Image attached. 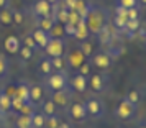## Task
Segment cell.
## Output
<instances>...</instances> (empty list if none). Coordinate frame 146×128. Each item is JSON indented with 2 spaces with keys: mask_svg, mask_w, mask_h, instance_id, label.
<instances>
[{
  "mask_svg": "<svg viewBox=\"0 0 146 128\" xmlns=\"http://www.w3.org/2000/svg\"><path fill=\"white\" fill-rule=\"evenodd\" d=\"M84 21H86V25H87L89 33H95L97 34L100 30L107 25V17H105V13H104L102 10H99V8L94 10V8L90 7L87 17L84 18Z\"/></svg>",
  "mask_w": 146,
  "mask_h": 128,
  "instance_id": "1",
  "label": "cell"
},
{
  "mask_svg": "<svg viewBox=\"0 0 146 128\" xmlns=\"http://www.w3.org/2000/svg\"><path fill=\"white\" fill-rule=\"evenodd\" d=\"M48 87L51 90H64L67 89V76L66 72H53L48 76Z\"/></svg>",
  "mask_w": 146,
  "mask_h": 128,
  "instance_id": "2",
  "label": "cell"
},
{
  "mask_svg": "<svg viewBox=\"0 0 146 128\" xmlns=\"http://www.w3.org/2000/svg\"><path fill=\"white\" fill-rule=\"evenodd\" d=\"M135 112H136V105L130 103L125 99L120 102L118 105H117V108H115V115H117V118H120V120H130L133 115H135Z\"/></svg>",
  "mask_w": 146,
  "mask_h": 128,
  "instance_id": "3",
  "label": "cell"
},
{
  "mask_svg": "<svg viewBox=\"0 0 146 128\" xmlns=\"http://www.w3.org/2000/svg\"><path fill=\"white\" fill-rule=\"evenodd\" d=\"M84 107H86L87 115H90L94 118H102V115H104V102L100 99H95V97L89 99L84 103Z\"/></svg>",
  "mask_w": 146,
  "mask_h": 128,
  "instance_id": "4",
  "label": "cell"
},
{
  "mask_svg": "<svg viewBox=\"0 0 146 128\" xmlns=\"http://www.w3.org/2000/svg\"><path fill=\"white\" fill-rule=\"evenodd\" d=\"M44 51L49 58H56V56H62L64 54V43L61 38H51L44 46Z\"/></svg>",
  "mask_w": 146,
  "mask_h": 128,
  "instance_id": "5",
  "label": "cell"
},
{
  "mask_svg": "<svg viewBox=\"0 0 146 128\" xmlns=\"http://www.w3.org/2000/svg\"><path fill=\"white\" fill-rule=\"evenodd\" d=\"M33 12L36 17H53V3L51 2H48V0H36V3H35L33 7Z\"/></svg>",
  "mask_w": 146,
  "mask_h": 128,
  "instance_id": "6",
  "label": "cell"
},
{
  "mask_svg": "<svg viewBox=\"0 0 146 128\" xmlns=\"http://www.w3.org/2000/svg\"><path fill=\"white\" fill-rule=\"evenodd\" d=\"M92 62L99 69H108L112 66V58L108 53H97L92 56Z\"/></svg>",
  "mask_w": 146,
  "mask_h": 128,
  "instance_id": "7",
  "label": "cell"
},
{
  "mask_svg": "<svg viewBox=\"0 0 146 128\" xmlns=\"http://www.w3.org/2000/svg\"><path fill=\"white\" fill-rule=\"evenodd\" d=\"M51 100L54 102L56 107H67L69 105V100H71V94L67 92V89H64V90H56L53 94V99Z\"/></svg>",
  "mask_w": 146,
  "mask_h": 128,
  "instance_id": "8",
  "label": "cell"
},
{
  "mask_svg": "<svg viewBox=\"0 0 146 128\" xmlns=\"http://www.w3.org/2000/svg\"><path fill=\"white\" fill-rule=\"evenodd\" d=\"M3 48H5V51H7V53L17 54L18 51H20V48H21L20 38H17V36H13V34L7 36V40H5V43H3Z\"/></svg>",
  "mask_w": 146,
  "mask_h": 128,
  "instance_id": "9",
  "label": "cell"
},
{
  "mask_svg": "<svg viewBox=\"0 0 146 128\" xmlns=\"http://www.w3.org/2000/svg\"><path fill=\"white\" fill-rule=\"evenodd\" d=\"M87 84H89V87L92 89L94 92H102V90L105 89V79H104L102 74L90 76V77L87 79Z\"/></svg>",
  "mask_w": 146,
  "mask_h": 128,
  "instance_id": "10",
  "label": "cell"
},
{
  "mask_svg": "<svg viewBox=\"0 0 146 128\" xmlns=\"http://www.w3.org/2000/svg\"><path fill=\"white\" fill-rule=\"evenodd\" d=\"M69 113H71V117H72L74 120H84L87 117V112H86V107H84V103H80V102H76V103H72L71 105V108H69Z\"/></svg>",
  "mask_w": 146,
  "mask_h": 128,
  "instance_id": "11",
  "label": "cell"
},
{
  "mask_svg": "<svg viewBox=\"0 0 146 128\" xmlns=\"http://www.w3.org/2000/svg\"><path fill=\"white\" fill-rule=\"evenodd\" d=\"M86 58H84V54L80 53L79 49H76V51H71V53H69V56H67V64H69V66H71V68H79L80 64H82V62H86Z\"/></svg>",
  "mask_w": 146,
  "mask_h": 128,
  "instance_id": "12",
  "label": "cell"
},
{
  "mask_svg": "<svg viewBox=\"0 0 146 128\" xmlns=\"http://www.w3.org/2000/svg\"><path fill=\"white\" fill-rule=\"evenodd\" d=\"M31 36H33V40H35V43H36V46H38V48H44L48 44V41L51 40V38H49V34H48L46 31L40 30V28H36Z\"/></svg>",
  "mask_w": 146,
  "mask_h": 128,
  "instance_id": "13",
  "label": "cell"
},
{
  "mask_svg": "<svg viewBox=\"0 0 146 128\" xmlns=\"http://www.w3.org/2000/svg\"><path fill=\"white\" fill-rule=\"evenodd\" d=\"M43 95H44V90L40 84H35V86H30V102L31 103H40L43 100Z\"/></svg>",
  "mask_w": 146,
  "mask_h": 128,
  "instance_id": "14",
  "label": "cell"
},
{
  "mask_svg": "<svg viewBox=\"0 0 146 128\" xmlns=\"http://www.w3.org/2000/svg\"><path fill=\"white\" fill-rule=\"evenodd\" d=\"M89 10H90V5L87 3L86 0H76V3H74V8L72 12H76V13L79 15L80 18L84 20L87 17V13H89Z\"/></svg>",
  "mask_w": 146,
  "mask_h": 128,
  "instance_id": "15",
  "label": "cell"
},
{
  "mask_svg": "<svg viewBox=\"0 0 146 128\" xmlns=\"http://www.w3.org/2000/svg\"><path fill=\"white\" fill-rule=\"evenodd\" d=\"M71 86H72V89L76 90V92H84L87 89V77H84V76H80V74H77V76H74L72 77V81H71Z\"/></svg>",
  "mask_w": 146,
  "mask_h": 128,
  "instance_id": "16",
  "label": "cell"
},
{
  "mask_svg": "<svg viewBox=\"0 0 146 128\" xmlns=\"http://www.w3.org/2000/svg\"><path fill=\"white\" fill-rule=\"evenodd\" d=\"M89 30H87V25H86V21L84 20H80L77 25H76V31H74V38H77V40L80 41H84L89 38Z\"/></svg>",
  "mask_w": 146,
  "mask_h": 128,
  "instance_id": "17",
  "label": "cell"
},
{
  "mask_svg": "<svg viewBox=\"0 0 146 128\" xmlns=\"http://www.w3.org/2000/svg\"><path fill=\"white\" fill-rule=\"evenodd\" d=\"M12 15H13V10H12V8H3V10H0V25H2V27H12V25H13Z\"/></svg>",
  "mask_w": 146,
  "mask_h": 128,
  "instance_id": "18",
  "label": "cell"
},
{
  "mask_svg": "<svg viewBox=\"0 0 146 128\" xmlns=\"http://www.w3.org/2000/svg\"><path fill=\"white\" fill-rule=\"evenodd\" d=\"M79 51L84 54V58H92V56H94V43L89 40V38L84 40V41H80Z\"/></svg>",
  "mask_w": 146,
  "mask_h": 128,
  "instance_id": "19",
  "label": "cell"
},
{
  "mask_svg": "<svg viewBox=\"0 0 146 128\" xmlns=\"http://www.w3.org/2000/svg\"><path fill=\"white\" fill-rule=\"evenodd\" d=\"M51 64H53V71L56 72H66V59L64 56H56V58H49Z\"/></svg>",
  "mask_w": 146,
  "mask_h": 128,
  "instance_id": "20",
  "label": "cell"
},
{
  "mask_svg": "<svg viewBox=\"0 0 146 128\" xmlns=\"http://www.w3.org/2000/svg\"><path fill=\"white\" fill-rule=\"evenodd\" d=\"M54 23H56V20H54V17H43V18H40V30H43V31H46V33H49V30L54 27Z\"/></svg>",
  "mask_w": 146,
  "mask_h": 128,
  "instance_id": "21",
  "label": "cell"
},
{
  "mask_svg": "<svg viewBox=\"0 0 146 128\" xmlns=\"http://www.w3.org/2000/svg\"><path fill=\"white\" fill-rule=\"evenodd\" d=\"M17 97L23 102H30V86L27 84H18L17 86Z\"/></svg>",
  "mask_w": 146,
  "mask_h": 128,
  "instance_id": "22",
  "label": "cell"
},
{
  "mask_svg": "<svg viewBox=\"0 0 146 128\" xmlns=\"http://www.w3.org/2000/svg\"><path fill=\"white\" fill-rule=\"evenodd\" d=\"M8 110H12V99L5 92H0V112L7 113Z\"/></svg>",
  "mask_w": 146,
  "mask_h": 128,
  "instance_id": "23",
  "label": "cell"
},
{
  "mask_svg": "<svg viewBox=\"0 0 146 128\" xmlns=\"http://www.w3.org/2000/svg\"><path fill=\"white\" fill-rule=\"evenodd\" d=\"M38 71H40V74H43V76H51L53 74V64H51V59L40 61V64H38Z\"/></svg>",
  "mask_w": 146,
  "mask_h": 128,
  "instance_id": "24",
  "label": "cell"
},
{
  "mask_svg": "<svg viewBox=\"0 0 146 128\" xmlns=\"http://www.w3.org/2000/svg\"><path fill=\"white\" fill-rule=\"evenodd\" d=\"M48 34H49V38H61V40H62V36L66 34V31H64V25L56 21V23H54V27L49 30V33H48Z\"/></svg>",
  "mask_w": 146,
  "mask_h": 128,
  "instance_id": "25",
  "label": "cell"
},
{
  "mask_svg": "<svg viewBox=\"0 0 146 128\" xmlns=\"http://www.w3.org/2000/svg\"><path fill=\"white\" fill-rule=\"evenodd\" d=\"M56 105H54L53 100H46L44 103H43V110H41V113L44 115V117H53V115H56Z\"/></svg>",
  "mask_w": 146,
  "mask_h": 128,
  "instance_id": "26",
  "label": "cell"
},
{
  "mask_svg": "<svg viewBox=\"0 0 146 128\" xmlns=\"http://www.w3.org/2000/svg\"><path fill=\"white\" fill-rule=\"evenodd\" d=\"M46 117L43 113H33L31 117V128H44Z\"/></svg>",
  "mask_w": 146,
  "mask_h": 128,
  "instance_id": "27",
  "label": "cell"
},
{
  "mask_svg": "<svg viewBox=\"0 0 146 128\" xmlns=\"http://www.w3.org/2000/svg\"><path fill=\"white\" fill-rule=\"evenodd\" d=\"M125 100H128L130 103H133V105H138L139 100H141L139 90H136V89H131V90H128V94H126Z\"/></svg>",
  "mask_w": 146,
  "mask_h": 128,
  "instance_id": "28",
  "label": "cell"
},
{
  "mask_svg": "<svg viewBox=\"0 0 146 128\" xmlns=\"http://www.w3.org/2000/svg\"><path fill=\"white\" fill-rule=\"evenodd\" d=\"M33 117V115H31ZM31 117L30 115H21L17 118V128H31Z\"/></svg>",
  "mask_w": 146,
  "mask_h": 128,
  "instance_id": "29",
  "label": "cell"
},
{
  "mask_svg": "<svg viewBox=\"0 0 146 128\" xmlns=\"http://www.w3.org/2000/svg\"><path fill=\"white\" fill-rule=\"evenodd\" d=\"M139 18H136V20H126V25L125 28H123V31H130V33H136L139 30Z\"/></svg>",
  "mask_w": 146,
  "mask_h": 128,
  "instance_id": "30",
  "label": "cell"
},
{
  "mask_svg": "<svg viewBox=\"0 0 146 128\" xmlns=\"http://www.w3.org/2000/svg\"><path fill=\"white\" fill-rule=\"evenodd\" d=\"M12 21H13V25L17 27H20L25 23V13L21 12V10H13V15H12Z\"/></svg>",
  "mask_w": 146,
  "mask_h": 128,
  "instance_id": "31",
  "label": "cell"
},
{
  "mask_svg": "<svg viewBox=\"0 0 146 128\" xmlns=\"http://www.w3.org/2000/svg\"><path fill=\"white\" fill-rule=\"evenodd\" d=\"M59 117L58 115H53V117H46V123H44V127L46 128H58L59 127Z\"/></svg>",
  "mask_w": 146,
  "mask_h": 128,
  "instance_id": "32",
  "label": "cell"
},
{
  "mask_svg": "<svg viewBox=\"0 0 146 128\" xmlns=\"http://www.w3.org/2000/svg\"><path fill=\"white\" fill-rule=\"evenodd\" d=\"M18 54H20V58L23 61H30L33 58V49H30V48H27V46H21Z\"/></svg>",
  "mask_w": 146,
  "mask_h": 128,
  "instance_id": "33",
  "label": "cell"
},
{
  "mask_svg": "<svg viewBox=\"0 0 146 128\" xmlns=\"http://www.w3.org/2000/svg\"><path fill=\"white\" fill-rule=\"evenodd\" d=\"M7 72H8V59L3 54H0V77H3Z\"/></svg>",
  "mask_w": 146,
  "mask_h": 128,
  "instance_id": "34",
  "label": "cell"
},
{
  "mask_svg": "<svg viewBox=\"0 0 146 128\" xmlns=\"http://www.w3.org/2000/svg\"><path fill=\"white\" fill-rule=\"evenodd\" d=\"M77 74H80V76H84V77H89L90 76V64H87V62H82L79 68H77Z\"/></svg>",
  "mask_w": 146,
  "mask_h": 128,
  "instance_id": "35",
  "label": "cell"
},
{
  "mask_svg": "<svg viewBox=\"0 0 146 128\" xmlns=\"http://www.w3.org/2000/svg\"><path fill=\"white\" fill-rule=\"evenodd\" d=\"M136 18H139V10H138V7L128 8V10H126V20H136Z\"/></svg>",
  "mask_w": 146,
  "mask_h": 128,
  "instance_id": "36",
  "label": "cell"
},
{
  "mask_svg": "<svg viewBox=\"0 0 146 128\" xmlns=\"http://www.w3.org/2000/svg\"><path fill=\"white\" fill-rule=\"evenodd\" d=\"M23 103H25V102L21 100V99H18V97H12V110H15V112H18V113H20Z\"/></svg>",
  "mask_w": 146,
  "mask_h": 128,
  "instance_id": "37",
  "label": "cell"
},
{
  "mask_svg": "<svg viewBox=\"0 0 146 128\" xmlns=\"http://www.w3.org/2000/svg\"><path fill=\"white\" fill-rule=\"evenodd\" d=\"M113 25L118 28V30H123L126 25V18L125 17H118V15H115V18H113Z\"/></svg>",
  "mask_w": 146,
  "mask_h": 128,
  "instance_id": "38",
  "label": "cell"
},
{
  "mask_svg": "<svg viewBox=\"0 0 146 128\" xmlns=\"http://www.w3.org/2000/svg\"><path fill=\"white\" fill-rule=\"evenodd\" d=\"M136 3H138V0H118V5L125 8H133L136 7Z\"/></svg>",
  "mask_w": 146,
  "mask_h": 128,
  "instance_id": "39",
  "label": "cell"
},
{
  "mask_svg": "<svg viewBox=\"0 0 146 128\" xmlns=\"http://www.w3.org/2000/svg\"><path fill=\"white\" fill-rule=\"evenodd\" d=\"M23 46H27V48H30V49H36V43H35V40H33V36H27L25 38V41H23Z\"/></svg>",
  "mask_w": 146,
  "mask_h": 128,
  "instance_id": "40",
  "label": "cell"
},
{
  "mask_svg": "<svg viewBox=\"0 0 146 128\" xmlns=\"http://www.w3.org/2000/svg\"><path fill=\"white\" fill-rule=\"evenodd\" d=\"M5 94L12 99V97H17V86H8L7 87V90H3Z\"/></svg>",
  "mask_w": 146,
  "mask_h": 128,
  "instance_id": "41",
  "label": "cell"
},
{
  "mask_svg": "<svg viewBox=\"0 0 146 128\" xmlns=\"http://www.w3.org/2000/svg\"><path fill=\"white\" fill-rule=\"evenodd\" d=\"M126 10H128V8L121 7V5H117V8H115L117 15H118V17H125V18H126Z\"/></svg>",
  "mask_w": 146,
  "mask_h": 128,
  "instance_id": "42",
  "label": "cell"
},
{
  "mask_svg": "<svg viewBox=\"0 0 146 128\" xmlns=\"http://www.w3.org/2000/svg\"><path fill=\"white\" fill-rule=\"evenodd\" d=\"M8 5H10V0H0V10L8 8Z\"/></svg>",
  "mask_w": 146,
  "mask_h": 128,
  "instance_id": "43",
  "label": "cell"
},
{
  "mask_svg": "<svg viewBox=\"0 0 146 128\" xmlns=\"http://www.w3.org/2000/svg\"><path fill=\"white\" fill-rule=\"evenodd\" d=\"M58 128H71V125H69V123H66V121H61Z\"/></svg>",
  "mask_w": 146,
  "mask_h": 128,
  "instance_id": "44",
  "label": "cell"
},
{
  "mask_svg": "<svg viewBox=\"0 0 146 128\" xmlns=\"http://www.w3.org/2000/svg\"><path fill=\"white\" fill-rule=\"evenodd\" d=\"M139 2H141V3H143V5H146V0H139Z\"/></svg>",
  "mask_w": 146,
  "mask_h": 128,
  "instance_id": "45",
  "label": "cell"
},
{
  "mask_svg": "<svg viewBox=\"0 0 146 128\" xmlns=\"http://www.w3.org/2000/svg\"><path fill=\"white\" fill-rule=\"evenodd\" d=\"M48 2H51V3H53V2H58V0H48Z\"/></svg>",
  "mask_w": 146,
  "mask_h": 128,
  "instance_id": "46",
  "label": "cell"
},
{
  "mask_svg": "<svg viewBox=\"0 0 146 128\" xmlns=\"http://www.w3.org/2000/svg\"><path fill=\"white\" fill-rule=\"evenodd\" d=\"M141 128H146V127H141Z\"/></svg>",
  "mask_w": 146,
  "mask_h": 128,
  "instance_id": "47",
  "label": "cell"
},
{
  "mask_svg": "<svg viewBox=\"0 0 146 128\" xmlns=\"http://www.w3.org/2000/svg\"><path fill=\"white\" fill-rule=\"evenodd\" d=\"M0 115H2V112H0Z\"/></svg>",
  "mask_w": 146,
  "mask_h": 128,
  "instance_id": "48",
  "label": "cell"
}]
</instances>
